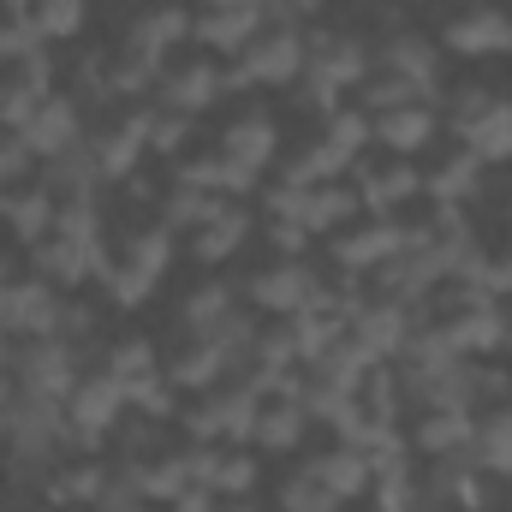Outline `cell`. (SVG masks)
<instances>
[{
	"instance_id": "cell-38",
	"label": "cell",
	"mask_w": 512,
	"mask_h": 512,
	"mask_svg": "<svg viewBox=\"0 0 512 512\" xmlns=\"http://www.w3.org/2000/svg\"><path fill=\"white\" fill-rule=\"evenodd\" d=\"M167 256H173V233H167V227H149V233H137V239H131L126 262L137 268V274H149V280L161 286V274H167Z\"/></svg>"
},
{
	"instance_id": "cell-39",
	"label": "cell",
	"mask_w": 512,
	"mask_h": 512,
	"mask_svg": "<svg viewBox=\"0 0 512 512\" xmlns=\"http://www.w3.org/2000/svg\"><path fill=\"white\" fill-rule=\"evenodd\" d=\"M108 376H114L120 387L155 376V346H149V340H120V346L108 352Z\"/></svg>"
},
{
	"instance_id": "cell-60",
	"label": "cell",
	"mask_w": 512,
	"mask_h": 512,
	"mask_svg": "<svg viewBox=\"0 0 512 512\" xmlns=\"http://www.w3.org/2000/svg\"><path fill=\"white\" fill-rule=\"evenodd\" d=\"M0 429H6V423H0Z\"/></svg>"
},
{
	"instance_id": "cell-37",
	"label": "cell",
	"mask_w": 512,
	"mask_h": 512,
	"mask_svg": "<svg viewBox=\"0 0 512 512\" xmlns=\"http://www.w3.org/2000/svg\"><path fill=\"white\" fill-rule=\"evenodd\" d=\"M227 310H233V292H227V286H203V292H191V298H185V334H197V340L215 334V322H221Z\"/></svg>"
},
{
	"instance_id": "cell-59",
	"label": "cell",
	"mask_w": 512,
	"mask_h": 512,
	"mask_svg": "<svg viewBox=\"0 0 512 512\" xmlns=\"http://www.w3.org/2000/svg\"><path fill=\"white\" fill-rule=\"evenodd\" d=\"M292 6H322V0H292Z\"/></svg>"
},
{
	"instance_id": "cell-13",
	"label": "cell",
	"mask_w": 512,
	"mask_h": 512,
	"mask_svg": "<svg viewBox=\"0 0 512 512\" xmlns=\"http://www.w3.org/2000/svg\"><path fill=\"white\" fill-rule=\"evenodd\" d=\"M114 262L102 256V239H90V245H78V239H42L36 245V274L42 280H66V286H78L84 274H108Z\"/></svg>"
},
{
	"instance_id": "cell-28",
	"label": "cell",
	"mask_w": 512,
	"mask_h": 512,
	"mask_svg": "<svg viewBox=\"0 0 512 512\" xmlns=\"http://www.w3.org/2000/svg\"><path fill=\"white\" fill-rule=\"evenodd\" d=\"M376 137H382L393 155H411V149H423L429 137H435V114H429V102H411V108H393L376 120Z\"/></svg>"
},
{
	"instance_id": "cell-9",
	"label": "cell",
	"mask_w": 512,
	"mask_h": 512,
	"mask_svg": "<svg viewBox=\"0 0 512 512\" xmlns=\"http://www.w3.org/2000/svg\"><path fill=\"white\" fill-rule=\"evenodd\" d=\"M251 304L256 310H280V316H298L322 286H316V274L304 268V262H274V268H262V274H251Z\"/></svg>"
},
{
	"instance_id": "cell-16",
	"label": "cell",
	"mask_w": 512,
	"mask_h": 512,
	"mask_svg": "<svg viewBox=\"0 0 512 512\" xmlns=\"http://www.w3.org/2000/svg\"><path fill=\"white\" fill-rule=\"evenodd\" d=\"M304 477H316L334 501H358V495H370V483H376V471H370V459H364L358 447H334V453L310 459Z\"/></svg>"
},
{
	"instance_id": "cell-26",
	"label": "cell",
	"mask_w": 512,
	"mask_h": 512,
	"mask_svg": "<svg viewBox=\"0 0 512 512\" xmlns=\"http://www.w3.org/2000/svg\"><path fill=\"white\" fill-rule=\"evenodd\" d=\"M417 447L435 453V459L477 447V423H471V411H429V417L417 423Z\"/></svg>"
},
{
	"instance_id": "cell-14",
	"label": "cell",
	"mask_w": 512,
	"mask_h": 512,
	"mask_svg": "<svg viewBox=\"0 0 512 512\" xmlns=\"http://www.w3.org/2000/svg\"><path fill=\"white\" fill-rule=\"evenodd\" d=\"M376 364H382V358H376L364 340H352V334H346L328 358H316V364H310V382H322V387H334V393H346V399H358Z\"/></svg>"
},
{
	"instance_id": "cell-44",
	"label": "cell",
	"mask_w": 512,
	"mask_h": 512,
	"mask_svg": "<svg viewBox=\"0 0 512 512\" xmlns=\"http://www.w3.org/2000/svg\"><path fill=\"white\" fill-rule=\"evenodd\" d=\"M280 512H340V501H334L316 477H292L286 495H280Z\"/></svg>"
},
{
	"instance_id": "cell-7",
	"label": "cell",
	"mask_w": 512,
	"mask_h": 512,
	"mask_svg": "<svg viewBox=\"0 0 512 512\" xmlns=\"http://www.w3.org/2000/svg\"><path fill=\"white\" fill-rule=\"evenodd\" d=\"M411 304H417V298H411ZM411 304H405V298L358 304V316H352V340H364L376 358H399V352H405V340L417 334V316H411Z\"/></svg>"
},
{
	"instance_id": "cell-23",
	"label": "cell",
	"mask_w": 512,
	"mask_h": 512,
	"mask_svg": "<svg viewBox=\"0 0 512 512\" xmlns=\"http://www.w3.org/2000/svg\"><path fill=\"white\" fill-rule=\"evenodd\" d=\"M364 203H358V191L352 185H316V191H304V203H298V227L304 233H334L340 221H352Z\"/></svg>"
},
{
	"instance_id": "cell-24",
	"label": "cell",
	"mask_w": 512,
	"mask_h": 512,
	"mask_svg": "<svg viewBox=\"0 0 512 512\" xmlns=\"http://www.w3.org/2000/svg\"><path fill=\"white\" fill-rule=\"evenodd\" d=\"M304 429H310V411L298 405V399H274L268 411H256V447H268V453H292V447H304Z\"/></svg>"
},
{
	"instance_id": "cell-57",
	"label": "cell",
	"mask_w": 512,
	"mask_h": 512,
	"mask_svg": "<svg viewBox=\"0 0 512 512\" xmlns=\"http://www.w3.org/2000/svg\"><path fill=\"white\" fill-rule=\"evenodd\" d=\"M0 6H6V12H12V18H30V12H36V6H42V0H0Z\"/></svg>"
},
{
	"instance_id": "cell-17",
	"label": "cell",
	"mask_w": 512,
	"mask_h": 512,
	"mask_svg": "<svg viewBox=\"0 0 512 512\" xmlns=\"http://www.w3.org/2000/svg\"><path fill=\"white\" fill-rule=\"evenodd\" d=\"M447 48L453 54H507L512 48V18L507 12H495V6H477V12H465L459 24H447Z\"/></svg>"
},
{
	"instance_id": "cell-49",
	"label": "cell",
	"mask_w": 512,
	"mask_h": 512,
	"mask_svg": "<svg viewBox=\"0 0 512 512\" xmlns=\"http://www.w3.org/2000/svg\"><path fill=\"white\" fill-rule=\"evenodd\" d=\"M185 137H191V114H155L149 120V149L155 155H179Z\"/></svg>"
},
{
	"instance_id": "cell-2",
	"label": "cell",
	"mask_w": 512,
	"mask_h": 512,
	"mask_svg": "<svg viewBox=\"0 0 512 512\" xmlns=\"http://www.w3.org/2000/svg\"><path fill=\"white\" fill-rule=\"evenodd\" d=\"M120 411H126V387L114 382L108 370L90 376V382H78L72 399H66V441H72V447H96L102 429L120 423ZM66 441H60V447H66Z\"/></svg>"
},
{
	"instance_id": "cell-5",
	"label": "cell",
	"mask_w": 512,
	"mask_h": 512,
	"mask_svg": "<svg viewBox=\"0 0 512 512\" xmlns=\"http://www.w3.org/2000/svg\"><path fill=\"white\" fill-rule=\"evenodd\" d=\"M0 328L6 334H60V298L54 286L36 280H6L0 286Z\"/></svg>"
},
{
	"instance_id": "cell-34",
	"label": "cell",
	"mask_w": 512,
	"mask_h": 512,
	"mask_svg": "<svg viewBox=\"0 0 512 512\" xmlns=\"http://www.w3.org/2000/svg\"><path fill=\"white\" fill-rule=\"evenodd\" d=\"M429 96H435V84H417V78L387 72V78H376V84L364 90V108H370V114H393V108H411V102H429Z\"/></svg>"
},
{
	"instance_id": "cell-42",
	"label": "cell",
	"mask_w": 512,
	"mask_h": 512,
	"mask_svg": "<svg viewBox=\"0 0 512 512\" xmlns=\"http://www.w3.org/2000/svg\"><path fill=\"white\" fill-rule=\"evenodd\" d=\"M30 18H36L42 36H78L84 30V0H42Z\"/></svg>"
},
{
	"instance_id": "cell-1",
	"label": "cell",
	"mask_w": 512,
	"mask_h": 512,
	"mask_svg": "<svg viewBox=\"0 0 512 512\" xmlns=\"http://www.w3.org/2000/svg\"><path fill=\"white\" fill-rule=\"evenodd\" d=\"M435 239H441L435 227L376 221V227H358L352 239H340V245H334V256H340V268H346V274H358V268H382V262H393V256H405V251H429Z\"/></svg>"
},
{
	"instance_id": "cell-55",
	"label": "cell",
	"mask_w": 512,
	"mask_h": 512,
	"mask_svg": "<svg viewBox=\"0 0 512 512\" xmlns=\"http://www.w3.org/2000/svg\"><path fill=\"white\" fill-rule=\"evenodd\" d=\"M90 328H96V316L84 304H60V334H90Z\"/></svg>"
},
{
	"instance_id": "cell-29",
	"label": "cell",
	"mask_w": 512,
	"mask_h": 512,
	"mask_svg": "<svg viewBox=\"0 0 512 512\" xmlns=\"http://www.w3.org/2000/svg\"><path fill=\"white\" fill-rule=\"evenodd\" d=\"M245 233H251V209H221L209 227H197V245H191V256L197 262H221V256H233L239 245H245Z\"/></svg>"
},
{
	"instance_id": "cell-33",
	"label": "cell",
	"mask_w": 512,
	"mask_h": 512,
	"mask_svg": "<svg viewBox=\"0 0 512 512\" xmlns=\"http://www.w3.org/2000/svg\"><path fill=\"white\" fill-rule=\"evenodd\" d=\"M477 465L495 471V477H512V405H501V411L477 429Z\"/></svg>"
},
{
	"instance_id": "cell-45",
	"label": "cell",
	"mask_w": 512,
	"mask_h": 512,
	"mask_svg": "<svg viewBox=\"0 0 512 512\" xmlns=\"http://www.w3.org/2000/svg\"><path fill=\"white\" fill-rule=\"evenodd\" d=\"M209 489H215V495H251L256 489V459L251 453H221V471H215Z\"/></svg>"
},
{
	"instance_id": "cell-58",
	"label": "cell",
	"mask_w": 512,
	"mask_h": 512,
	"mask_svg": "<svg viewBox=\"0 0 512 512\" xmlns=\"http://www.w3.org/2000/svg\"><path fill=\"white\" fill-rule=\"evenodd\" d=\"M221 512H256L251 501H233V507H221Z\"/></svg>"
},
{
	"instance_id": "cell-3",
	"label": "cell",
	"mask_w": 512,
	"mask_h": 512,
	"mask_svg": "<svg viewBox=\"0 0 512 512\" xmlns=\"http://www.w3.org/2000/svg\"><path fill=\"white\" fill-rule=\"evenodd\" d=\"M304 36L298 30H262L251 48H245V66L227 72V90H245V84H292L304 72Z\"/></svg>"
},
{
	"instance_id": "cell-54",
	"label": "cell",
	"mask_w": 512,
	"mask_h": 512,
	"mask_svg": "<svg viewBox=\"0 0 512 512\" xmlns=\"http://www.w3.org/2000/svg\"><path fill=\"white\" fill-rule=\"evenodd\" d=\"M274 245H280L286 256H298L304 245H310V233H304L298 221H274Z\"/></svg>"
},
{
	"instance_id": "cell-35",
	"label": "cell",
	"mask_w": 512,
	"mask_h": 512,
	"mask_svg": "<svg viewBox=\"0 0 512 512\" xmlns=\"http://www.w3.org/2000/svg\"><path fill=\"white\" fill-rule=\"evenodd\" d=\"M477 173H483V161H477V155L465 149V155H453V161H447L441 173H429V179H423V191H429L435 203H459V197H465V191L477 185Z\"/></svg>"
},
{
	"instance_id": "cell-46",
	"label": "cell",
	"mask_w": 512,
	"mask_h": 512,
	"mask_svg": "<svg viewBox=\"0 0 512 512\" xmlns=\"http://www.w3.org/2000/svg\"><path fill=\"white\" fill-rule=\"evenodd\" d=\"M298 364V340H292V322L286 328H268L256 340V370H292Z\"/></svg>"
},
{
	"instance_id": "cell-10",
	"label": "cell",
	"mask_w": 512,
	"mask_h": 512,
	"mask_svg": "<svg viewBox=\"0 0 512 512\" xmlns=\"http://www.w3.org/2000/svg\"><path fill=\"white\" fill-rule=\"evenodd\" d=\"M262 24H268V6H209L191 24V36L203 48H215V54H245L256 36H262Z\"/></svg>"
},
{
	"instance_id": "cell-27",
	"label": "cell",
	"mask_w": 512,
	"mask_h": 512,
	"mask_svg": "<svg viewBox=\"0 0 512 512\" xmlns=\"http://www.w3.org/2000/svg\"><path fill=\"white\" fill-rule=\"evenodd\" d=\"M352 191H358L364 209H393V203H405V197L423 191V173H417L411 161H393V167H382V173H364Z\"/></svg>"
},
{
	"instance_id": "cell-15",
	"label": "cell",
	"mask_w": 512,
	"mask_h": 512,
	"mask_svg": "<svg viewBox=\"0 0 512 512\" xmlns=\"http://www.w3.org/2000/svg\"><path fill=\"white\" fill-rule=\"evenodd\" d=\"M149 120H155V114H126L114 131H102V137H96V149H90V155H96V173H102V179H131L137 155L149 149Z\"/></svg>"
},
{
	"instance_id": "cell-36",
	"label": "cell",
	"mask_w": 512,
	"mask_h": 512,
	"mask_svg": "<svg viewBox=\"0 0 512 512\" xmlns=\"http://www.w3.org/2000/svg\"><path fill=\"white\" fill-rule=\"evenodd\" d=\"M221 209H227V203H221L215 191H185V185H179L173 203H167V233H173V227H209Z\"/></svg>"
},
{
	"instance_id": "cell-47",
	"label": "cell",
	"mask_w": 512,
	"mask_h": 512,
	"mask_svg": "<svg viewBox=\"0 0 512 512\" xmlns=\"http://www.w3.org/2000/svg\"><path fill=\"white\" fill-rule=\"evenodd\" d=\"M42 30H36V18H12V24H0V60H30V54H42Z\"/></svg>"
},
{
	"instance_id": "cell-12",
	"label": "cell",
	"mask_w": 512,
	"mask_h": 512,
	"mask_svg": "<svg viewBox=\"0 0 512 512\" xmlns=\"http://www.w3.org/2000/svg\"><path fill=\"white\" fill-rule=\"evenodd\" d=\"M441 328H447V340L459 346V358H471V352H495V346H507V334H512L507 310H501L495 298H483V304H471V310H453Z\"/></svg>"
},
{
	"instance_id": "cell-32",
	"label": "cell",
	"mask_w": 512,
	"mask_h": 512,
	"mask_svg": "<svg viewBox=\"0 0 512 512\" xmlns=\"http://www.w3.org/2000/svg\"><path fill=\"white\" fill-rule=\"evenodd\" d=\"M108 483H114V477H108L102 465H72V471H60V477L48 483V501H54V507H84V501H102Z\"/></svg>"
},
{
	"instance_id": "cell-56",
	"label": "cell",
	"mask_w": 512,
	"mask_h": 512,
	"mask_svg": "<svg viewBox=\"0 0 512 512\" xmlns=\"http://www.w3.org/2000/svg\"><path fill=\"white\" fill-rule=\"evenodd\" d=\"M477 393H495V399H507V393H512V376H507V370H477Z\"/></svg>"
},
{
	"instance_id": "cell-48",
	"label": "cell",
	"mask_w": 512,
	"mask_h": 512,
	"mask_svg": "<svg viewBox=\"0 0 512 512\" xmlns=\"http://www.w3.org/2000/svg\"><path fill=\"white\" fill-rule=\"evenodd\" d=\"M376 507L382 512H417L423 507V489L411 483V471H399V477H376Z\"/></svg>"
},
{
	"instance_id": "cell-20",
	"label": "cell",
	"mask_w": 512,
	"mask_h": 512,
	"mask_svg": "<svg viewBox=\"0 0 512 512\" xmlns=\"http://www.w3.org/2000/svg\"><path fill=\"white\" fill-rule=\"evenodd\" d=\"M0 215L24 245H42V239H54L60 203H54V191H0Z\"/></svg>"
},
{
	"instance_id": "cell-50",
	"label": "cell",
	"mask_w": 512,
	"mask_h": 512,
	"mask_svg": "<svg viewBox=\"0 0 512 512\" xmlns=\"http://www.w3.org/2000/svg\"><path fill=\"white\" fill-rule=\"evenodd\" d=\"M489 102H495V90H483V84H465V90L453 96V131L471 126L477 114H489Z\"/></svg>"
},
{
	"instance_id": "cell-53",
	"label": "cell",
	"mask_w": 512,
	"mask_h": 512,
	"mask_svg": "<svg viewBox=\"0 0 512 512\" xmlns=\"http://www.w3.org/2000/svg\"><path fill=\"white\" fill-rule=\"evenodd\" d=\"M173 512H221V495H215V489H203V483H191V489L173 501Z\"/></svg>"
},
{
	"instance_id": "cell-25",
	"label": "cell",
	"mask_w": 512,
	"mask_h": 512,
	"mask_svg": "<svg viewBox=\"0 0 512 512\" xmlns=\"http://www.w3.org/2000/svg\"><path fill=\"white\" fill-rule=\"evenodd\" d=\"M477 161H512V102H489V114H477L471 126H459Z\"/></svg>"
},
{
	"instance_id": "cell-31",
	"label": "cell",
	"mask_w": 512,
	"mask_h": 512,
	"mask_svg": "<svg viewBox=\"0 0 512 512\" xmlns=\"http://www.w3.org/2000/svg\"><path fill=\"white\" fill-rule=\"evenodd\" d=\"M382 66L387 72H399V78H417V84H435V42H423V36H393L382 48Z\"/></svg>"
},
{
	"instance_id": "cell-19",
	"label": "cell",
	"mask_w": 512,
	"mask_h": 512,
	"mask_svg": "<svg viewBox=\"0 0 512 512\" xmlns=\"http://www.w3.org/2000/svg\"><path fill=\"white\" fill-rule=\"evenodd\" d=\"M221 90H227V72H215L209 60H197V66H179L173 78H161V108H167V114H197V108H209Z\"/></svg>"
},
{
	"instance_id": "cell-22",
	"label": "cell",
	"mask_w": 512,
	"mask_h": 512,
	"mask_svg": "<svg viewBox=\"0 0 512 512\" xmlns=\"http://www.w3.org/2000/svg\"><path fill=\"white\" fill-rule=\"evenodd\" d=\"M352 334V322H346V310H298L292 316V340H298V364H316V358H328L340 340Z\"/></svg>"
},
{
	"instance_id": "cell-40",
	"label": "cell",
	"mask_w": 512,
	"mask_h": 512,
	"mask_svg": "<svg viewBox=\"0 0 512 512\" xmlns=\"http://www.w3.org/2000/svg\"><path fill=\"white\" fill-rule=\"evenodd\" d=\"M54 233H60V239H78V245L102 239V215H96V203H90V197H66V209L54 215Z\"/></svg>"
},
{
	"instance_id": "cell-30",
	"label": "cell",
	"mask_w": 512,
	"mask_h": 512,
	"mask_svg": "<svg viewBox=\"0 0 512 512\" xmlns=\"http://www.w3.org/2000/svg\"><path fill=\"white\" fill-rule=\"evenodd\" d=\"M131 483H137V495L143 501H179L185 489H191V471H185V453H173V459H155V465H131L126 471Z\"/></svg>"
},
{
	"instance_id": "cell-41",
	"label": "cell",
	"mask_w": 512,
	"mask_h": 512,
	"mask_svg": "<svg viewBox=\"0 0 512 512\" xmlns=\"http://www.w3.org/2000/svg\"><path fill=\"white\" fill-rule=\"evenodd\" d=\"M370 137H376V120H364L358 108H334V114H328V143H334V149L358 155Z\"/></svg>"
},
{
	"instance_id": "cell-4",
	"label": "cell",
	"mask_w": 512,
	"mask_h": 512,
	"mask_svg": "<svg viewBox=\"0 0 512 512\" xmlns=\"http://www.w3.org/2000/svg\"><path fill=\"white\" fill-rule=\"evenodd\" d=\"M12 376H18V393H30V399H72V387H78V364H72V346L66 340H42V346H30V352H18L12 358Z\"/></svg>"
},
{
	"instance_id": "cell-6",
	"label": "cell",
	"mask_w": 512,
	"mask_h": 512,
	"mask_svg": "<svg viewBox=\"0 0 512 512\" xmlns=\"http://www.w3.org/2000/svg\"><path fill=\"white\" fill-rule=\"evenodd\" d=\"M262 393L256 387H233V393H215L209 405H197L191 417H185V429L197 435V441H251L256 435V405Z\"/></svg>"
},
{
	"instance_id": "cell-43",
	"label": "cell",
	"mask_w": 512,
	"mask_h": 512,
	"mask_svg": "<svg viewBox=\"0 0 512 512\" xmlns=\"http://www.w3.org/2000/svg\"><path fill=\"white\" fill-rule=\"evenodd\" d=\"M126 405H137L149 423H167L173 417V387L161 382V376H143V382L126 387Z\"/></svg>"
},
{
	"instance_id": "cell-51",
	"label": "cell",
	"mask_w": 512,
	"mask_h": 512,
	"mask_svg": "<svg viewBox=\"0 0 512 512\" xmlns=\"http://www.w3.org/2000/svg\"><path fill=\"white\" fill-rule=\"evenodd\" d=\"M30 161H36V155H30L18 137H6V143H0V191H6L12 179H24V173H30Z\"/></svg>"
},
{
	"instance_id": "cell-18",
	"label": "cell",
	"mask_w": 512,
	"mask_h": 512,
	"mask_svg": "<svg viewBox=\"0 0 512 512\" xmlns=\"http://www.w3.org/2000/svg\"><path fill=\"white\" fill-rule=\"evenodd\" d=\"M239 364H245V352H233L227 340L203 334V340H191V352H179L173 382H179V387H215V382H227Z\"/></svg>"
},
{
	"instance_id": "cell-11",
	"label": "cell",
	"mask_w": 512,
	"mask_h": 512,
	"mask_svg": "<svg viewBox=\"0 0 512 512\" xmlns=\"http://www.w3.org/2000/svg\"><path fill=\"white\" fill-rule=\"evenodd\" d=\"M18 143H24L30 155H42V161L78 149V102H72V96H48V102L36 108V120L18 131Z\"/></svg>"
},
{
	"instance_id": "cell-8",
	"label": "cell",
	"mask_w": 512,
	"mask_h": 512,
	"mask_svg": "<svg viewBox=\"0 0 512 512\" xmlns=\"http://www.w3.org/2000/svg\"><path fill=\"white\" fill-rule=\"evenodd\" d=\"M185 36H191V12H185V6L143 12V18L131 24V36H126V60L131 66H149V72L161 78V54H167L173 42H185Z\"/></svg>"
},
{
	"instance_id": "cell-52",
	"label": "cell",
	"mask_w": 512,
	"mask_h": 512,
	"mask_svg": "<svg viewBox=\"0 0 512 512\" xmlns=\"http://www.w3.org/2000/svg\"><path fill=\"white\" fill-rule=\"evenodd\" d=\"M102 512H143V495H137V483H131V477H114V483L102 489Z\"/></svg>"
},
{
	"instance_id": "cell-21",
	"label": "cell",
	"mask_w": 512,
	"mask_h": 512,
	"mask_svg": "<svg viewBox=\"0 0 512 512\" xmlns=\"http://www.w3.org/2000/svg\"><path fill=\"white\" fill-rule=\"evenodd\" d=\"M274 143H280L274 120H268V114H245V120H233V126H227L221 155H227V161H239V167H251V173H262V167H268V155H274Z\"/></svg>"
}]
</instances>
